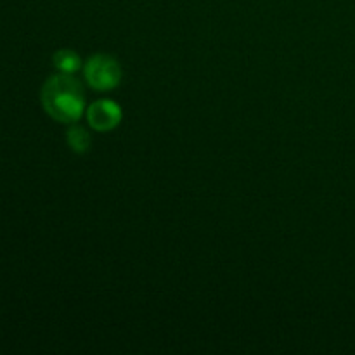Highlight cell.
Masks as SVG:
<instances>
[{
	"mask_svg": "<svg viewBox=\"0 0 355 355\" xmlns=\"http://www.w3.org/2000/svg\"><path fill=\"white\" fill-rule=\"evenodd\" d=\"M42 104L47 114L62 123L80 120L85 111L83 87L69 73L51 76L42 89Z\"/></svg>",
	"mask_w": 355,
	"mask_h": 355,
	"instance_id": "1",
	"label": "cell"
},
{
	"mask_svg": "<svg viewBox=\"0 0 355 355\" xmlns=\"http://www.w3.org/2000/svg\"><path fill=\"white\" fill-rule=\"evenodd\" d=\"M83 76L94 90H113L121 82V68L114 58L107 54H96L83 64Z\"/></svg>",
	"mask_w": 355,
	"mask_h": 355,
	"instance_id": "2",
	"label": "cell"
},
{
	"mask_svg": "<svg viewBox=\"0 0 355 355\" xmlns=\"http://www.w3.org/2000/svg\"><path fill=\"white\" fill-rule=\"evenodd\" d=\"M89 125L97 132H110L121 121V107L113 99H99L87 110Z\"/></svg>",
	"mask_w": 355,
	"mask_h": 355,
	"instance_id": "3",
	"label": "cell"
},
{
	"mask_svg": "<svg viewBox=\"0 0 355 355\" xmlns=\"http://www.w3.org/2000/svg\"><path fill=\"white\" fill-rule=\"evenodd\" d=\"M52 61H54V66L59 71L69 73V75H73V73L82 68V59H80V55L76 52L68 51V49H62V51L55 52Z\"/></svg>",
	"mask_w": 355,
	"mask_h": 355,
	"instance_id": "4",
	"label": "cell"
},
{
	"mask_svg": "<svg viewBox=\"0 0 355 355\" xmlns=\"http://www.w3.org/2000/svg\"><path fill=\"white\" fill-rule=\"evenodd\" d=\"M68 144L75 153H87L90 148V134L80 125H75L68 130Z\"/></svg>",
	"mask_w": 355,
	"mask_h": 355,
	"instance_id": "5",
	"label": "cell"
}]
</instances>
